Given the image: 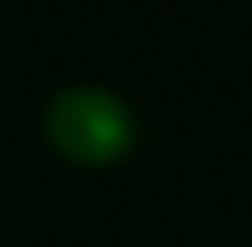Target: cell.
<instances>
[{"label":"cell","mask_w":252,"mask_h":247,"mask_svg":"<svg viewBox=\"0 0 252 247\" xmlns=\"http://www.w3.org/2000/svg\"><path fill=\"white\" fill-rule=\"evenodd\" d=\"M41 134H47V144L67 165L98 170V165H119L124 154L134 150L139 119H134V108L124 103L119 93L77 83V88H57L47 98V108H41Z\"/></svg>","instance_id":"obj_1"}]
</instances>
